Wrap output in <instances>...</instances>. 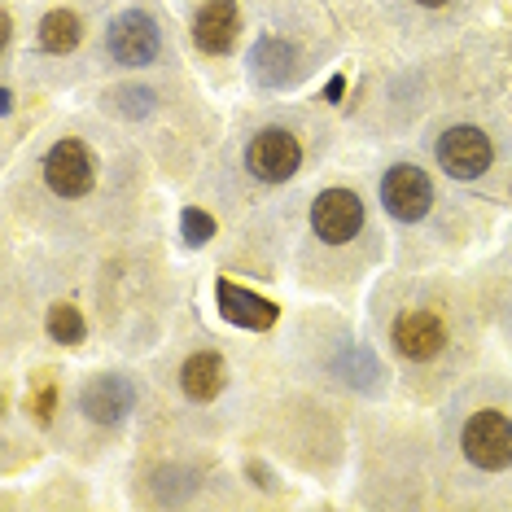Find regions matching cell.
Returning a JSON list of instances; mask_svg holds the SVG:
<instances>
[{"label":"cell","mask_w":512,"mask_h":512,"mask_svg":"<svg viewBox=\"0 0 512 512\" xmlns=\"http://www.w3.org/2000/svg\"><path fill=\"white\" fill-rule=\"evenodd\" d=\"M434 154H438V167L447 171L451 180H477V176L491 171L495 145H491V136H486L482 127L456 123V127H447V132L438 136Z\"/></svg>","instance_id":"cell-1"},{"label":"cell","mask_w":512,"mask_h":512,"mask_svg":"<svg viewBox=\"0 0 512 512\" xmlns=\"http://www.w3.org/2000/svg\"><path fill=\"white\" fill-rule=\"evenodd\" d=\"M460 447H464V456H469V464H477V469H486V473L512 469V421L504 412H491V407L473 412L460 434Z\"/></svg>","instance_id":"cell-2"},{"label":"cell","mask_w":512,"mask_h":512,"mask_svg":"<svg viewBox=\"0 0 512 512\" xmlns=\"http://www.w3.org/2000/svg\"><path fill=\"white\" fill-rule=\"evenodd\" d=\"M381 202H386V211L399 219V224H421L429 215V206H434V184H429L421 167L399 162V167H390L386 176H381Z\"/></svg>","instance_id":"cell-3"},{"label":"cell","mask_w":512,"mask_h":512,"mask_svg":"<svg viewBox=\"0 0 512 512\" xmlns=\"http://www.w3.org/2000/svg\"><path fill=\"white\" fill-rule=\"evenodd\" d=\"M246 167H250V176L263 184H285L302 167L298 136L285 132V127H263L246 149Z\"/></svg>","instance_id":"cell-4"},{"label":"cell","mask_w":512,"mask_h":512,"mask_svg":"<svg viewBox=\"0 0 512 512\" xmlns=\"http://www.w3.org/2000/svg\"><path fill=\"white\" fill-rule=\"evenodd\" d=\"M44 184H49L57 197H84V193H92V184H97V167H92L88 145L75 141V136L57 141L49 154H44Z\"/></svg>","instance_id":"cell-5"},{"label":"cell","mask_w":512,"mask_h":512,"mask_svg":"<svg viewBox=\"0 0 512 512\" xmlns=\"http://www.w3.org/2000/svg\"><path fill=\"white\" fill-rule=\"evenodd\" d=\"M106 44H110V57L123 66H149L162 49V36H158V22L145 14V9H123L119 18L110 22L106 31Z\"/></svg>","instance_id":"cell-6"},{"label":"cell","mask_w":512,"mask_h":512,"mask_svg":"<svg viewBox=\"0 0 512 512\" xmlns=\"http://www.w3.org/2000/svg\"><path fill=\"white\" fill-rule=\"evenodd\" d=\"M311 228L324 246H346L364 228V202L351 189H324L311 202Z\"/></svg>","instance_id":"cell-7"},{"label":"cell","mask_w":512,"mask_h":512,"mask_svg":"<svg viewBox=\"0 0 512 512\" xmlns=\"http://www.w3.org/2000/svg\"><path fill=\"white\" fill-rule=\"evenodd\" d=\"M215 302H219V316L228 324H237V329L267 333L276 320H281V307H276V302H267L263 294H254V289L228 281V276L215 281Z\"/></svg>","instance_id":"cell-8"},{"label":"cell","mask_w":512,"mask_h":512,"mask_svg":"<svg viewBox=\"0 0 512 512\" xmlns=\"http://www.w3.org/2000/svg\"><path fill=\"white\" fill-rule=\"evenodd\" d=\"M79 407H84L88 421L97 425H119L127 412L136 407V386L119 372H101V377H92L84 390H79Z\"/></svg>","instance_id":"cell-9"},{"label":"cell","mask_w":512,"mask_h":512,"mask_svg":"<svg viewBox=\"0 0 512 512\" xmlns=\"http://www.w3.org/2000/svg\"><path fill=\"white\" fill-rule=\"evenodd\" d=\"M390 342L399 346L403 359L425 364V359H434L442 346H447V329H442V320L434 316V311H403L390 329Z\"/></svg>","instance_id":"cell-10"},{"label":"cell","mask_w":512,"mask_h":512,"mask_svg":"<svg viewBox=\"0 0 512 512\" xmlns=\"http://www.w3.org/2000/svg\"><path fill=\"white\" fill-rule=\"evenodd\" d=\"M237 31H241V9L232 5V0H206L193 18V44L211 57L232 53Z\"/></svg>","instance_id":"cell-11"},{"label":"cell","mask_w":512,"mask_h":512,"mask_svg":"<svg viewBox=\"0 0 512 512\" xmlns=\"http://www.w3.org/2000/svg\"><path fill=\"white\" fill-rule=\"evenodd\" d=\"M250 75L259 79L263 88L294 84V75H298V49L289 40H281V36H263L259 44H254V53H250Z\"/></svg>","instance_id":"cell-12"},{"label":"cell","mask_w":512,"mask_h":512,"mask_svg":"<svg viewBox=\"0 0 512 512\" xmlns=\"http://www.w3.org/2000/svg\"><path fill=\"white\" fill-rule=\"evenodd\" d=\"M224 381H228V368L215 351H197L184 359V368H180V390L189 394L193 403H211L215 394L224 390Z\"/></svg>","instance_id":"cell-13"},{"label":"cell","mask_w":512,"mask_h":512,"mask_svg":"<svg viewBox=\"0 0 512 512\" xmlns=\"http://www.w3.org/2000/svg\"><path fill=\"white\" fill-rule=\"evenodd\" d=\"M79 40H84V22H79L75 9H53V14L40 18V49L44 53H75Z\"/></svg>","instance_id":"cell-14"},{"label":"cell","mask_w":512,"mask_h":512,"mask_svg":"<svg viewBox=\"0 0 512 512\" xmlns=\"http://www.w3.org/2000/svg\"><path fill=\"white\" fill-rule=\"evenodd\" d=\"M333 372H337V377L346 381V386H355V390H368V394L381 386V377H386V372H381V364H377V359H372V351H368V346H346V351L337 355Z\"/></svg>","instance_id":"cell-15"},{"label":"cell","mask_w":512,"mask_h":512,"mask_svg":"<svg viewBox=\"0 0 512 512\" xmlns=\"http://www.w3.org/2000/svg\"><path fill=\"white\" fill-rule=\"evenodd\" d=\"M44 329H49V337L57 346H79L84 333H88V324H84V316H79L75 302H53L49 316H44Z\"/></svg>","instance_id":"cell-16"},{"label":"cell","mask_w":512,"mask_h":512,"mask_svg":"<svg viewBox=\"0 0 512 512\" xmlns=\"http://www.w3.org/2000/svg\"><path fill=\"white\" fill-rule=\"evenodd\" d=\"M27 412L36 416L40 425H49V421H53V412H57V381L49 377V372H40L36 386H31V394H27Z\"/></svg>","instance_id":"cell-17"},{"label":"cell","mask_w":512,"mask_h":512,"mask_svg":"<svg viewBox=\"0 0 512 512\" xmlns=\"http://www.w3.org/2000/svg\"><path fill=\"white\" fill-rule=\"evenodd\" d=\"M180 232H184V246H206V241L215 237V219L202 211V206H184L180 215Z\"/></svg>","instance_id":"cell-18"},{"label":"cell","mask_w":512,"mask_h":512,"mask_svg":"<svg viewBox=\"0 0 512 512\" xmlns=\"http://www.w3.org/2000/svg\"><path fill=\"white\" fill-rule=\"evenodd\" d=\"M110 106L123 110L127 119H141V114L154 110V92H149V88H114Z\"/></svg>","instance_id":"cell-19"},{"label":"cell","mask_w":512,"mask_h":512,"mask_svg":"<svg viewBox=\"0 0 512 512\" xmlns=\"http://www.w3.org/2000/svg\"><path fill=\"white\" fill-rule=\"evenodd\" d=\"M250 477H254V486H263V491H272V486H276V482H272V473H267L259 460H250Z\"/></svg>","instance_id":"cell-20"},{"label":"cell","mask_w":512,"mask_h":512,"mask_svg":"<svg viewBox=\"0 0 512 512\" xmlns=\"http://www.w3.org/2000/svg\"><path fill=\"white\" fill-rule=\"evenodd\" d=\"M342 92H346V75H333L329 88H324V101H333V106H337V101H342Z\"/></svg>","instance_id":"cell-21"},{"label":"cell","mask_w":512,"mask_h":512,"mask_svg":"<svg viewBox=\"0 0 512 512\" xmlns=\"http://www.w3.org/2000/svg\"><path fill=\"white\" fill-rule=\"evenodd\" d=\"M416 5H425V9H438V5H447V0H416Z\"/></svg>","instance_id":"cell-22"}]
</instances>
